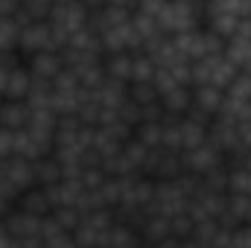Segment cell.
I'll return each instance as SVG.
<instances>
[{"label": "cell", "mask_w": 251, "mask_h": 248, "mask_svg": "<svg viewBox=\"0 0 251 248\" xmlns=\"http://www.w3.org/2000/svg\"><path fill=\"white\" fill-rule=\"evenodd\" d=\"M173 3H196V0H173Z\"/></svg>", "instance_id": "cell-1"}]
</instances>
